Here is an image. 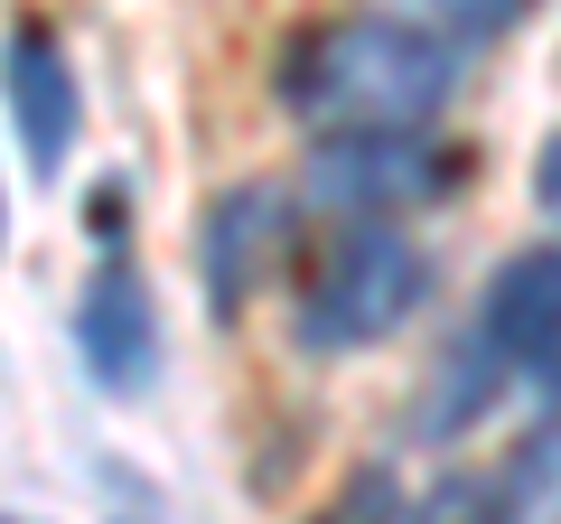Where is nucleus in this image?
Listing matches in <instances>:
<instances>
[{
  "label": "nucleus",
  "instance_id": "1",
  "mask_svg": "<svg viewBox=\"0 0 561 524\" xmlns=\"http://www.w3.org/2000/svg\"><path fill=\"white\" fill-rule=\"evenodd\" d=\"M449 57L440 29H412V20H346L319 29L290 66V103L328 122V141H412L421 122L449 103Z\"/></svg>",
  "mask_w": 561,
  "mask_h": 524
},
{
  "label": "nucleus",
  "instance_id": "2",
  "mask_svg": "<svg viewBox=\"0 0 561 524\" xmlns=\"http://www.w3.org/2000/svg\"><path fill=\"white\" fill-rule=\"evenodd\" d=\"M421 282H431V272H421L412 235H393V225H346L319 253L309 291H300V338L319 346V356H356V346L393 338V328L412 319Z\"/></svg>",
  "mask_w": 561,
  "mask_h": 524
},
{
  "label": "nucleus",
  "instance_id": "3",
  "mask_svg": "<svg viewBox=\"0 0 561 524\" xmlns=\"http://www.w3.org/2000/svg\"><path fill=\"white\" fill-rule=\"evenodd\" d=\"M76 346H84V375L103 394H150L160 384V300L131 262H103L84 282V309H76Z\"/></svg>",
  "mask_w": 561,
  "mask_h": 524
},
{
  "label": "nucleus",
  "instance_id": "4",
  "mask_svg": "<svg viewBox=\"0 0 561 524\" xmlns=\"http://www.w3.org/2000/svg\"><path fill=\"white\" fill-rule=\"evenodd\" d=\"M478 338L496 365H515L534 384H561V243H534V253H515L496 272Z\"/></svg>",
  "mask_w": 561,
  "mask_h": 524
},
{
  "label": "nucleus",
  "instance_id": "5",
  "mask_svg": "<svg viewBox=\"0 0 561 524\" xmlns=\"http://www.w3.org/2000/svg\"><path fill=\"white\" fill-rule=\"evenodd\" d=\"M421 187H440V169H431L421 141H319L309 150V197L337 206L346 225H383Z\"/></svg>",
  "mask_w": 561,
  "mask_h": 524
},
{
  "label": "nucleus",
  "instance_id": "6",
  "mask_svg": "<svg viewBox=\"0 0 561 524\" xmlns=\"http://www.w3.org/2000/svg\"><path fill=\"white\" fill-rule=\"evenodd\" d=\"M10 122H20V150L38 179H57L76 160V132H84V103H76V66L47 29H20L10 38Z\"/></svg>",
  "mask_w": 561,
  "mask_h": 524
},
{
  "label": "nucleus",
  "instance_id": "7",
  "mask_svg": "<svg viewBox=\"0 0 561 524\" xmlns=\"http://www.w3.org/2000/svg\"><path fill=\"white\" fill-rule=\"evenodd\" d=\"M272 225H280V197H262V187H234V197L206 216V291H216V309H234L243 291H253L243 262L272 253Z\"/></svg>",
  "mask_w": 561,
  "mask_h": 524
},
{
  "label": "nucleus",
  "instance_id": "8",
  "mask_svg": "<svg viewBox=\"0 0 561 524\" xmlns=\"http://www.w3.org/2000/svg\"><path fill=\"white\" fill-rule=\"evenodd\" d=\"M496 505H505V524H561V412L515 441V459L496 478Z\"/></svg>",
  "mask_w": 561,
  "mask_h": 524
},
{
  "label": "nucleus",
  "instance_id": "9",
  "mask_svg": "<svg viewBox=\"0 0 561 524\" xmlns=\"http://www.w3.org/2000/svg\"><path fill=\"white\" fill-rule=\"evenodd\" d=\"M412 524H505V505L486 497L478 478H440V487H431V497L412 505Z\"/></svg>",
  "mask_w": 561,
  "mask_h": 524
},
{
  "label": "nucleus",
  "instance_id": "10",
  "mask_svg": "<svg viewBox=\"0 0 561 524\" xmlns=\"http://www.w3.org/2000/svg\"><path fill=\"white\" fill-rule=\"evenodd\" d=\"M319 524H393V487H383V478H356V497L328 505Z\"/></svg>",
  "mask_w": 561,
  "mask_h": 524
},
{
  "label": "nucleus",
  "instance_id": "11",
  "mask_svg": "<svg viewBox=\"0 0 561 524\" xmlns=\"http://www.w3.org/2000/svg\"><path fill=\"white\" fill-rule=\"evenodd\" d=\"M534 206H542V225L561 235V132L534 150Z\"/></svg>",
  "mask_w": 561,
  "mask_h": 524
},
{
  "label": "nucleus",
  "instance_id": "12",
  "mask_svg": "<svg viewBox=\"0 0 561 524\" xmlns=\"http://www.w3.org/2000/svg\"><path fill=\"white\" fill-rule=\"evenodd\" d=\"M0 235H10V206H0Z\"/></svg>",
  "mask_w": 561,
  "mask_h": 524
}]
</instances>
